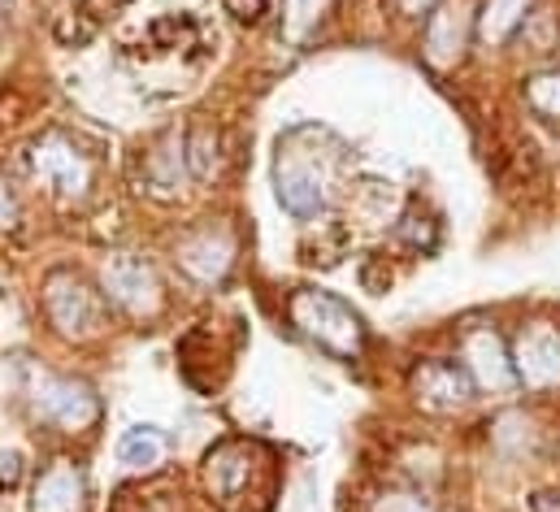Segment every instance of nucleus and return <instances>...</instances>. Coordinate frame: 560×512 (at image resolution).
Returning a JSON list of instances; mask_svg holds the SVG:
<instances>
[{
	"instance_id": "9",
	"label": "nucleus",
	"mask_w": 560,
	"mask_h": 512,
	"mask_svg": "<svg viewBox=\"0 0 560 512\" xmlns=\"http://www.w3.org/2000/svg\"><path fill=\"white\" fill-rule=\"evenodd\" d=\"M101 287H105V300H114L118 309H127V313H136V317L161 309V282H156L152 265L131 253H118L105 260Z\"/></svg>"
},
{
	"instance_id": "22",
	"label": "nucleus",
	"mask_w": 560,
	"mask_h": 512,
	"mask_svg": "<svg viewBox=\"0 0 560 512\" xmlns=\"http://www.w3.org/2000/svg\"><path fill=\"white\" fill-rule=\"evenodd\" d=\"M530 512H560V491H535L530 496Z\"/></svg>"
},
{
	"instance_id": "1",
	"label": "nucleus",
	"mask_w": 560,
	"mask_h": 512,
	"mask_svg": "<svg viewBox=\"0 0 560 512\" xmlns=\"http://www.w3.org/2000/svg\"><path fill=\"white\" fill-rule=\"evenodd\" d=\"M209 491L226 512H240L244 500H253L257 512H270L279 491V469L275 456L261 443L231 439L218 452H209Z\"/></svg>"
},
{
	"instance_id": "20",
	"label": "nucleus",
	"mask_w": 560,
	"mask_h": 512,
	"mask_svg": "<svg viewBox=\"0 0 560 512\" xmlns=\"http://www.w3.org/2000/svg\"><path fill=\"white\" fill-rule=\"evenodd\" d=\"M22 482V456L18 452H0V487L13 491Z\"/></svg>"
},
{
	"instance_id": "11",
	"label": "nucleus",
	"mask_w": 560,
	"mask_h": 512,
	"mask_svg": "<svg viewBox=\"0 0 560 512\" xmlns=\"http://www.w3.org/2000/svg\"><path fill=\"white\" fill-rule=\"evenodd\" d=\"M469 44V4L465 0H439L425 13V61L434 70H452L465 57Z\"/></svg>"
},
{
	"instance_id": "18",
	"label": "nucleus",
	"mask_w": 560,
	"mask_h": 512,
	"mask_svg": "<svg viewBox=\"0 0 560 512\" xmlns=\"http://www.w3.org/2000/svg\"><path fill=\"white\" fill-rule=\"evenodd\" d=\"M400 240L413 244V248H434V222H430V218H418V213H409V218L400 222Z\"/></svg>"
},
{
	"instance_id": "8",
	"label": "nucleus",
	"mask_w": 560,
	"mask_h": 512,
	"mask_svg": "<svg viewBox=\"0 0 560 512\" xmlns=\"http://www.w3.org/2000/svg\"><path fill=\"white\" fill-rule=\"evenodd\" d=\"M513 370L526 391H557L560 386V330L552 322H530L513 339Z\"/></svg>"
},
{
	"instance_id": "4",
	"label": "nucleus",
	"mask_w": 560,
	"mask_h": 512,
	"mask_svg": "<svg viewBox=\"0 0 560 512\" xmlns=\"http://www.w3.org/2000/svg\"><path fill=\"white\" fill-rule=\"evenodd\" d=\"M44 309H48V322L57 326V335L66 339H92L101 335V322H105V304L101 295L70 269H57L48 282H44Z\"/></svg>"
},
{
	"instance_id": "6",
	"label": "nucleus",
	"mask_w": 560,
	"mask_h": 512,
	"mask_svg": "<svg viewBox=\"0 0 560 512\" xmlns=\"http://www.w3.org/2000/svg\"><path fill=\"white\" fill-rule=\"evenodd\" d=\"M460 365H465V374L474 379V386L487 391V395H509V391L517 386L513 352L504 348V339H500L495 326L474 322V326L460 330Z\"/></svg>"
},
{
	"instance_id": "12",
	"label": "nucleus",
	"mask_w": 560,
	"mask_h": 512,
	"mask_svg": "<svg viewBox=\"0 0 560 512\" xmlns=\"http://www.w3.org/2000/svg\"><path fill=\"white\" fill-rule=\"evenodd\" d=\"M231 260H235V240L226 235V231H213V226H205V231H191L183 244H178V265H183V274L187 278H196V282H222L226 278V269H231Z\"/></svg>"
},
{
	"instance_id": "13",
	"label": "nucleus",
	"mask_w": 560,
	"mask_h": 512,
	"mask_svg": "<svg viewBox=\"0 0 560 512\" xmlns=\"http://www.w3.org/2000/svg\"><path fill=\"white\" fill-rule=\"evenodd\" d=\"M88 509V478L74 461H52L31 496V512H83Z\"/></svg>"
},
{
	"instance_id": "23",
	"label": "nucleus",
	"mask_w": 560,
	"mask_h": 512,
	"mask_svg": "<svg viewBox=\"0 0 560 512\" xmlns=\"http://www.w3.org/2000/svg\"><path fill=\"white\" fill-rule=\"evenodd\" d=\"M122 4H131V0H83V9H92V13H105V9H122Z\"/></svg>"
},
{
	"instance_id": "21",
	"label": "nucleus",
	"mask_w": 560,
	"mask_h": 512,
	"mask_svg": "<svg viewBox=\"0 0 560 512\" xmlns=\"http://www.w3.org/2000/svg\"><path fill=\"white\" fill-rule=\"evenodd\" d=\"M18 222V196L9 191V183L0 178V226H13Z\"/></svg>"
},
{
	"instance_id": "5",
	"label": "nucleus",
	"mask_w": 560,
	"mask_h": 512,
	"mask_svg": "<svg viewBox=\"0 0 560 512\" xmlns=\"http://www.w3.org/2000/svg\"><path fill=\"white\" fill-rule=\"evenodd\" d=\"M31 408L39 421L48 426H61V430H88L101 421V399L96 391L79 379H52V374H39L31 383Z\"/></svg>"
},
{
	"instance_id": "7",
	"label": "nucleus",
	"mask_w": 560,
	"mask_h": 512,
	"mask_svg": "<svg viewBox=\"0 0 560 512\" xmlns=\"http://www.w3.org/2000/svg\"><path fill=\"white\" fill-rule=\"evenodd\" d=\"M26 156H31V170H35V178H39L44 187L61 191L66 200L88 196V187H92V161H88L66 135H44V139H35Z\"/></svg>"
},
{
	"instance_id": "14",
	"label": "nucleus",
	"mask_w": 560,
	"mask_h": 512,
	"mask_svg": "<svg viewBox=\"0 0 560 512\" xmlns=\"http://www.w3.org/2000/svg\"><path fill=\"white\" fill-rule=\"evenodd\" d=\"M526 18H530V0H487L478 13V35H482V44L500 48L513 31L526 26Z\"/></svg>"
},
{
	"instance_id": "3",
	"label": "nucleus",
	"mask_w": 560,
	"mask_h": 512,
	"mask_svg": "<svg viewBox=\"0 0 560 512\" xmlns=\"http://www.w3.org/2000/svg\"><path fill=\"white\" fill-rule=\"evenodd\" d=\"M275 187H279L282 209L291 218H300V222H313L326 209V165L317 161V152L300 148V135L279 143Z\"/></svg>"
},
{
	"instance_id": "16",
	"label": "nucleus",
	"mask_w": 560,
	"mask_h": 512,
	"mask_svg": "<svg viewBox=\"0 0 560 512\" xmlns=\"http://www.w3.org/2000/svg\"><path fill=\"white\" fill-rule=\"evenodd\" d=\"M526 101H530L535 114L560 118V70H552V74H535V79L526 83Z\"/></svg>"
},
{
	"instance_id": "10",
	"label": "nucleus",
	"mask_w": 560,
	"mask_h": 512,
	"mask_svg": "<svg viewBox=\"0 0 560 512\" xmlns=\"http://www.w3.org/2000/svg\"><path fill=\"white\" fill-rule=\"evenodd\" d=\"M409 391H413V399H418L421 408H430V412H456V408H465L474 399L478 386L465 374L460 361L430 357V361H421L418 370L409 374Z\"/></svg>"
},
{
	"instance_id": "2",
	"label": "nucleus",
	"mask_w": 560,
	"mask_h": 512,
	"mask_svg": "<svg viewBox=\"0 0 560 512\" xmlns=\"http://www.w3.org/2000/svg\"><path fill=\"white\" fill-rule=\"evenodd\" d=\"M287 317H291V326L304 339H313L317 348H326L339 361H357L365 352V326H361V317L339 295H330V291H317V287L291 291Z\"/></svg>"
},
{
	"instance_id": "17",
	"label": "nucleus",
	"mask_w": 560,
	"mask_h": 512,
	"mask_svg": "<svg viewBox=\"0 0 560 512\" xmlns=\"http://www.w3.org/2000/svg\"><path fill=\"white\" fill-rule=\"evenodd\" d=\"M374 512H434V500L421 491H392L374 504Z\"/></svg>"
},
{
	"instance_id": "15",
	"label": "nucleus",
	"mask_w": 560,
	"mask_h": 512,
	"mask_svg": "<svg viewBox=\"0 0 560 512\" xmlns=\"http://www.w3.org/2000/svg\"><path fill=\"white\" fill-rule=\"evenodd\" d=\"M118 461L127 469H156L165 461V434L156 426H136L118 439Z\"/></svg>"
},
{
	"instance_id": "24",
	"label": "nucleus",
	"mask_w": 560,
	"mask_h": 512,
	"mask_svg": "<svg viewBox=\"0 0 560 512\" xmlns=\"http://www.w3.org/2000/svg\"><path fill=\"white\" fill-rule=\"evenodd\" d=\"M434 4H439V0H405V9H409V13H421V9H434Z\"/></svg>"
},
{
	"instance_id": "19",
	"label": "nucleus",
	"mask_w": 560,
	"mask_h": 512,
	"mask_svg": "<svg viewBox=\"0 0 560 512\" xmlns=\"http://www.w3.org/2000/svg\"><path fill=\"white\" fill-rule=\"evenodd\" d=\"M222 9L231 18H240V22H261L266 9H270V0H222Z\"/></svg>"
}]
</instances>
